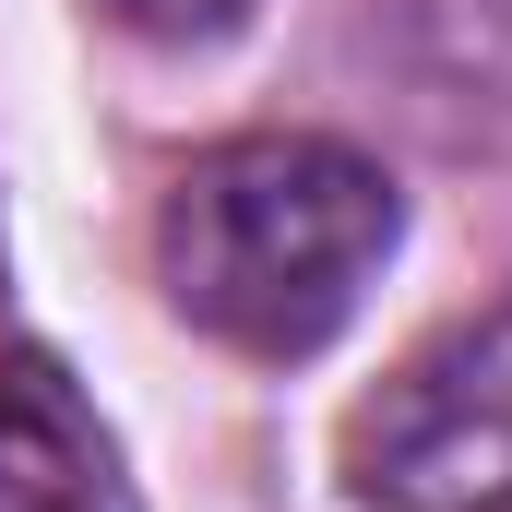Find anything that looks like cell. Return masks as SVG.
I'll list each match as a JSON object with an SVG mask.
<instances>
[{
	"mask_svg": "<svg viewBox=\"0 0 512 512\" xmlns=\"http://www.w3.org/2000/svg\"><path fill=\"white\" fill-rule=\"evenodd\" d=\"M393 239H405V191L382 155L334 131H239L167 179L155 286L191 334L239 358H310L358 322Z\"/></svg>",
	"mask_w": 512,
	"mask_h": 512,
	"instance_id": "6da1fadb",
	"label": "cell"
},
{
	"mask_svg": "<svg viewBox=\"0 0 512 512\" xmlns=\"http://www.w3.org/2000/svg\"><path fill=\"white\" fill-rule=\"evenodd\" d=\"M346 489L370 512H512V298L441 322L346 417Z\"/></svg>",
	"mask_w": 512,
	"mask_h": 512,
	"instance_id": "7a4b0ae2",
	"label": "cell"
},
{
	"mask_svg": "<svg viewBox=\"0 0 512 512\" xmlns=\"http://www.w3.org/2000/svg\"><path fill=\"white\" fill-rule=\"evenodd\" d=\"M0 512H108L96 441L24 382H0Z\"/></svg>",
	"mask_w": 512,
	"mask_h": 512,
	"instance_id": "3957f363",
	"label": "cell"
},
{
	"mask_svg": "<svg viewBox=\"0 0 512 512\" xmlns=\"http://www.w3.org/2000/svg\"><path fill=\"white\" fill-rule=\"evenodd\" d=\"M96 12L131 24V36H155V48H215V36L251 24V0H96Z\"/></svg>",
	"mask_w": 512,
	"mask_h": 512,
	"instance_id": "277c9868",
	"label": "cell"
}]
</instances>
